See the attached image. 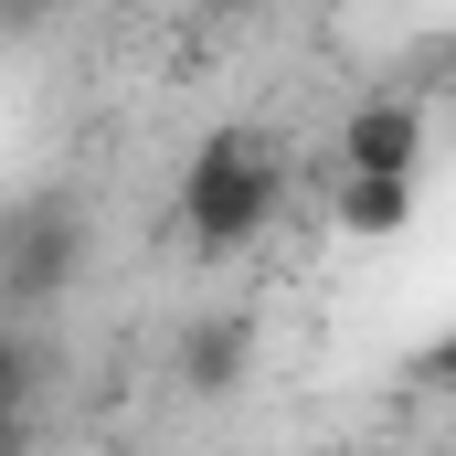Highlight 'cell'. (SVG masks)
Segmentation results:
<instances>
[{
  "mask_svg": "<svg viewBox=\"0 0 456 456\" xmlns=\"http://www.w3.org/2000/svg\"><path fill=\"white\" fill-rule=\"evenodd\" d=\"M414 224V181H340V233L382 244V233Z\"/></svg>",
  "mask_w": 456,
  "mask_h": 456,
  "instance_id": "cell-5",
  "label": "cell"
},
{
  "mask_svg": "<svg viewBox=\"0 0 456 456\" xmlns=\"http://www.w3.org/2000/svg\"><path fill=\"white\" fill-rule=\"evenodd\" d=\"M75 265H86V213H75V202L11 213V233H0V297H11V308H53V297L75 287Z\"/></svg>",
  "mask_w": 456,
  "mask_h": 456,
  "instance_id": "cell-2",
  "label": "cell"
},
{
  "mask_svg": "<svg viewBox=\"0 0 456 456\" xmlns=\"http://www.w3.org/2000/svg\"><path fill=\"white\" fill-rule=\"evenodd\" d=\"M255 371V319H233V308H213V319H191L181 340H170V382L191 393V403H224L233 382Z\"/></svg>",
  "mask_w": 456,
  "mask_h": 456,
  "instance_id": "cell-4",
  "label": "cell"
},
{
  "mask_svg": "<svg viewBox=\"0 0 456 456\" xmlns=\"http://www.w3.org/2000/svg\"><path fill=\"white\" fill-rule=\"evenodd\" d=\"M425 170V107L414 96H361L340 117V181H414Z\"/></svg>",
  "mask_w": 456,
  "mask_h": 456,
  "instance_id": "cell-3",
  "label": "cell"
},
{
  "mask_svg": "<svg viewBox=\"0 0 456 456\" xmlns=\"http://www.w3.org/2000/svg\"><path fill=\"white\" fill-rule=\"evenodd\" d=\"M276 202H287V149L265 127H213L191 149V170H181V233L202 255L255 244V233L276 224Z\"/></svg>",
  "mask_w": 456,
  "mask_h": 456,
  "instance_id": "cell-1",
  "label": "cell"
},
{
  "mask_svg": "<svg viewBox=\"0 0 456 456\" xmlns=\"http://www.w3.org/2000/svg\"><path fill=\"white\" fill-rule=\"evenodd\" d=\"M43 403V340L0 319V414H32Z\"/></svg>",
  "mask_w": 456,
  "mask_h": 456,
  "instance_id": "cell-6",
  "label": "cell"
},
{
  "mask_svg": "<svg viewBox=\"0 0 456 456\" xmlns=\"http://www.w3.org/2000/svg\"><path fill=\"white\" fill-rule=\"evenodd\" d=\"M32 436H43L32 414H0V456H32Z\"/></svg>",
  "mask_w": 456,
  "mask_h": 456,
  "instance_id": "cell-7",
  "label": "cell"
}]
</instances>
